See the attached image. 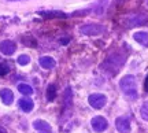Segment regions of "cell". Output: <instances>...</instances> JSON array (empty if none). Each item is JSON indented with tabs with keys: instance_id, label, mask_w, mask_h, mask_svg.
I'll return each mask as SVG.
<instances>
[{
	"instance_id": "1",
	"label": "cell",
	"mask_w": 148,
	"mask_h": 133,
	"mask_svg": "<svg viewBox=\"0 0 148 133\" xmlns=\"http://www.w3.org/2000/svg\"><path fill=\"white\" fill-rule=\"evenodd\" d=\"M119 88L123 92V95H126L127 97H132V99L137 97V82L134 75L127 74L122 77V80L119 81Z\"/></svg>"
},
{
	"instance_id": "2",
	"label": "cell",
	"mask_w": 148,
	"mask_h": 133,
	"mask_svg": "<svg viewBox=\"0 0 148 133\" xmlns=\"http://www.w3.org/2000/svg\"><path fill=\"white\" fill-rule=\"evenodd\" d=\"M79 32L85 36H97V34L104 32V27H103V25H99V23H86V25H82L79 27Z\"/></svg>"
},
{
	"instance_id": "3",
	"label": "cell",
	"mask_w": 148,
	"mask_h": 133,
	"mask_svg": "<svg viewBox=\"0 0 148 133\" xmlns=\"http://www.w3.org/2000/svg\"><path fill=\"white\" fill-rule=\"evenodd\" d=\"M88 101H89L90 107H93L95 110H100V108H103V107L106 106L107 97L103 93H92L88 97Z\"/></svg>"
},
{
	"instance_id": "4",
	"label": "cell",
	"mask_w": 148,
	"mask_h": 133,
	"mask_svg": "<svg viewBox=\"0 0 148 133\" xmlns=\"http://www.w3.org/2000/svg\"><path fill=\"white\" fill-rule=\"evenodd\" d=\"M90 125H92V129L97 133L104 132L107 128H108V122L104 117H100V115H96V117L92 118L90 121Z\"/></svg>"
},
{
	"instance_id": "5",
	"label": "cell",
	"mask_w": 148,
	"mask_h": 133,
	"mask_svg": "<svg viewBox=\"0 0 148 133\" xmlns=\"http://www.w3.org/2000/svg\"><path fill=\"white\" fill-rule=\"evenodd\" d=\"M115 128L119 133L130 132V121L127 117H118L115 119Z\"/></svg>"
},
{
	"instance_id": "6",
	"label": "cell",
	"mask_w": 148,
	"mask_h": 133,
	"mask_svg": "<svg viewBox=\"0 0 148 133\" xmlns=\"http://www.w3.org/2000/svg\"><path fill=\"white\" fill-rule=\"evenodd\" d=\"M15 49H16L15 43L11 41V40H3L0 43V52L5 55V56H11L12 53L15 52Z\"/></svg>"
},
{
	"instance_id": "7",
	"label": "cell",
	"mask_w": 148,
	"mask_h": 133,
	"mask_svg": "<svg viewBox=\"0 0 148 133\" xmlns=\"http://www.w3.org/2000/svg\"><path fill=\"white\" fill-rule=\"evenodd\" d=\"M147 16L143 14H134V15L127 18V26H141L144 23H147Z\"/></svg>"
},
{
	"instance_id": "8",
	"label": "cell",
	"mask_w": 148,
	"mask_h": 133,
	"mask_svg": "<svg viewBox=\"0 0 148 133\" xmlns=\"http://www.w3.org/2000/svg\"><path fill=\"white\" fill-rule=\"evenodd\" d=\"M33 128L40 133H52V129L49 126V123L42 121V119H36L33 121Z\"/></svg>"
},
{
	"instance_id": "9",
	"label": "cell",
	"mask_w": 148,
	"mask_h": 133,
	"mask_svg": "<svg viewBox=\"0 0 148 133\" xmlns=\"http://www.w3.org/2000/svg\"><path fill=\"white\" fill-rule=\"evenodd\" d=\"M38 63H40V66H41L42 69L45 70H51L55 67V64H56V62H55V59L52 58V56H41V58L38 59Z\"/></svg>"
},
{
	"instance_id": "10",
	"label": "cell",
	"mask_w": 148,
	"mask_h": 133,
	"mask_svg": "<svg viewBox=\"0 0 148 133\" xmlns=\"http://www.w3.org/2000/svg\"><path fill=\"white\" fill-rule=\"evenodd\" d=\"M0 99L3 100L4 104L10 106L11 103L14 101V93H12V90L8 89V88H3V89L0 90Z\"/></svg>"
},
{
	"instance_id": "11",
	"label": "cell",
	"mask_w": 148,
	"mask_h": 133,
	"mask_svg": "<svg viewBox=\"0 0 148 133\" xmlns=\"http://www.w3.org/2000/svg\"><path fill=\"white\" fill-rule=\"evenodd\" d=\"M18 104H19V108L25 112H30L33 110V107H34V103H33V100L30 97H22V99H19Z\"/></svg>"
},
{
	"instance_id": "12",
	"label": "cell",
	"mask_w": 148,
	"mask_h": 133,
	"mask_svg": "<svg viewBox=\"0 0 148 133\" xmlns=\"http://www.w3.org/2000/svg\"><path fill=\"white\" fill-rule=\"evenodd\" d=\"M133 38H134L140 45H143V47H148V33H145V32H136L134 34H133Z\"/></svg>"
},
{
	"instance_id": "13",
	"label": "cell",
	"mask_w": 148,
	"mask_h": 133,
	"mask_svg": "<svg viewBox=\"0 0 148 133\" xmlns=\"http://www.w3.org/2000/svg\"><path fill=\"white\" fill-rule=\"evenodd\" d=\"M55 96H56V86L53 85V84H49L47 88V100L52 101L55 99Z\"/></svg>"
},
{
	"instance_id": "14",
	"label": "cell",
	"mask_w": 148,
	"mask_h": 133,
	"mask_svg": "<svg viewBox=\"0 0 148 133\" xmlns=\"http://www.w3.org/2000/svg\"><path fill=\"white\" fill-rule=\"evenodd\" d=\"M18 90L22 95H32L33 93V88L27 84H18Z\"/></svg>"
},
{
	"instance_id": "15",
	"label": "cell",
	"mask_w": 148,
	"mask_h": 133,
	"mask_svg": "<svg viewBox=\"0 0 148 133\" xmlns=\"http://www.w3.org/2000/svg\"><path fill=\"white\" fill-rule=\"evenodd\" d=\"M140 115H141V118H143L144 121L148 122V100L143 103V106L140 108Z\"/></svg>"
},
{
	"instance_id": "16",
	"label": "cell",
	"mask_w": 148,
	"mask_h": 133,
	"mask_svg": "<svg viewBox=\"0 0 148 133\" xmlns=\"http://www.w3.org/2000/svg\"><path fill=\"white\" fill-rule=\"evenodd\" d=\"M16 62L19 66H26V64L30 63V56L29 55H19L18 59H16Z\"/></svg>"
},
{
	"instance_id": "17",
	"label": "cell",
	"mask_w": 148,
	"mask_h": 133,
	"mask_svg": "<svg viewBox=\"0 0 148 133\" xmlns=\"http://www.w3.org/2000/svg\"><path fill=\"white\" fill-rule=\"evenodd\" d=\"M10 71V66L7 63H1L0 64V75H4V74H7Z\"/></svg>"
},
{
	"instance_id": "18",
	"label": "cell",
	"mask_w": 148,
	"mask_h": 133,
	"mask_svg": "<svg viewBox=\"0 0 148 133\" xmlns=\"http://www.w3.org/2000/svg\"><path fill=\"white\" fill-rule=\"evenodd\" d=\"M144 89H145V92H148V75L145 77V81H144Z\"/></svg>"
},
{
	"instance_id": "19",
	"label": "cell",
	"mask_w": 148,
	"mask_h": 133,
	"mask_svg": "<svg viewBox=\"0 0 148 133\" xmlns=\"http://www.w3.org/2000/svg\"><path fill=\"white\" fill-rule=\"evenodd\" d=\"M0 133H7V130H5L4 128H1V126H0Z\"/></svg>"
},
{
	"instance_id": "20",
	"label": "cell",
	"mask_w": 148,
	"mask_h": 133,
	"mask_svg": "<svg viewBox=\"0 0 148 133\" xmlns=\"http://www.w3.org/2000/svg\"><path fill=\"white\" fill-rule=\"evenodd\" d=\"M10 1H15V0H10Z\"/></svg>"
}]
</instances>
